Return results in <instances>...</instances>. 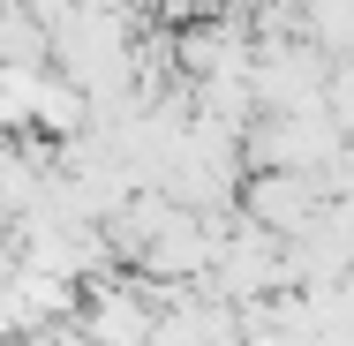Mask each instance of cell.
I'll use <instances>...</instances> for the list:
<instances>
[{"mask_svg":"<svg viewBox=\"0 0 354 346\" xmlns=\"http://www.w3.org/2000/svg\"><path fill=\"white\" fill-rule=\"evenodd\" d=\"M294 30H301L317 53L347 61V46H354V0H294Z\"/></svg>","mask_w":354,"mask_h":346,"instance_id":"cell-1","label":"cell"}]
</instances>
